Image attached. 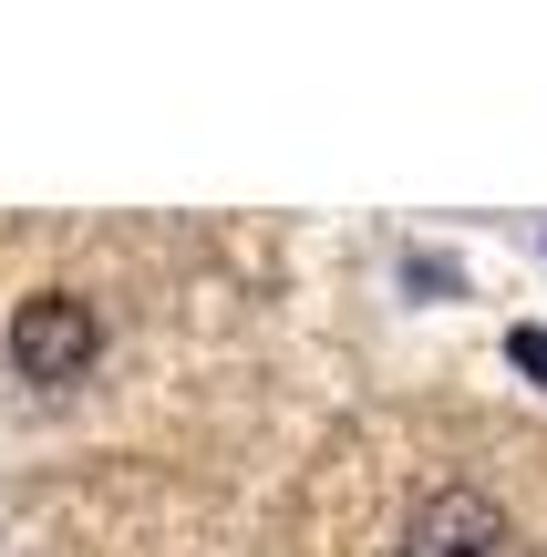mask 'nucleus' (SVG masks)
I'll return each instance as SVG.
<instances>
[{
  "instance_id": "nucleus-2",
  "label": "nucleus",
  "mask_w": 547,
  "mask_h": 557,
  "mask_svg": "<svg viewBox=\"0 0 547 557\" xmlns=\"http://www.w3.org/2000/svg\"><path fill=\"white\" fill-rule=\"evenodd\" d=\"M403 557H527L517 547V517L475 485H434L424 506L403 517Z\"/></svg>"
},
{
  "instance_id": "nucleus-3",
  "label": "nucleus",
  "mask_w": 547,
  "mask_h": 557,
  "mask_svg": "<svg viewBox=\"0 0 547 557\" xmlns=\"http://www.w3.org/2000/svg\"><path fill=\"white\" fill-rule=\"evenodd\" d=\"M517 361H527V372L547 382V331H517Z\"/></svg>"
},
{
  "instance_id": "nucleus-1",
  "label": "nucleus",
  "mask_w": 547,
  "mask_h": 557,
  "mask_svg": "<svg viewBox=\"0 0 547 557\" xmlns=\"http://www.w3.org/2000/svg\"><path fill=\"white\" fill-rule=\"evenodd\" d=\"M94 351H103L94 299L41 289V299H21V310H11V361H21V382H83V372H94Z\"/></svg>"
}]
</instances>
